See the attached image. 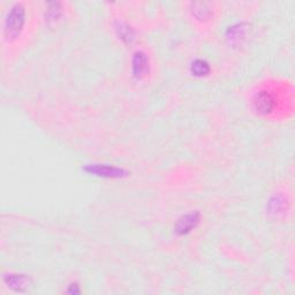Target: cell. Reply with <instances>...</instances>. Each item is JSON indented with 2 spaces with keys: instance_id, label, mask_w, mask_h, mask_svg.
Masks as SVG:
<instances>
[{
  "instance_id": "cell-1",
  "label": "cell",
  "mask_w": 295,
  "mask_h": 295,
  "mask_svg": "<svg viewBox=\"0 0 295 295\" xmlns=\"http://www.w3.org/2000/svg\"><path fill=\"white\" fill-rule=\"evenodd\" d=\"M26 11L21 4H15L6 16L5 22V31L8 36H16L25 26Z\"/></svg>"
},
{
  "instance_id": "cell-2",
  "label": "cell",
  "mask_w": 295,
  "mask_h": 295,
  "mask_svg": "<svg viewBox=\"0 0 295 295\" xmlns=\"http://www.w3.org/2000/svg\"><path fill=\"white\" fill-rule=\"evenodd\" d=\"M86 172L89 174L97 175V177L101 178H123L127 177L128 172L126 170L115 167V166H110V165H104V164H92V165H86L85 167Z\"/></svg>"
},
{
  "instance_id": "cell-3",
  "label": "cell",
  "mask_w": 295,
  "mask_h": 295,
  "mask_svg": "<svg viewBox=\"0 0 295 295\" xmlns=\"http://www.w3.org/2000/svg\"><path fill=\"white\" fill-rule=\"evenodd\" d=\"M201 217L198 212H191V214L183 215L181 218H179L174 226V230L178 235H186L191 233L193 229L197 227L200 224Z\"/></svg>"
},
{
  "instance_id": "cell-4",
  "label": "cell",
  "mask_w": 295,
  "mask_h": 295,
  "mask_svg": "<svg viewBox=\"0 0 295 295\" xmlns=\"http://www.w3.org/2000/svg\"><path fill=\"white\" fill-rule=\"evenodd\" d=\"M276 100L270 92L267 91H261L255 96L254 98V108H255L256 112L260 114H269L275 110Z\"/></svg>"
},
{
  "instance_id": "cell-5",
  "label": "cell",
  "mask_w": 295,
  "mask_h": 295,
  "mask_svg": "<svg viewBox=\"0 0 295 295\" xmlns=\"http://www.w3.org/2000/svg\"><path fill=\"white\" fill-rule=\"evenodd\" d=\"M4 281L9 288L15 292H25L31 285L30 278L25 275H6L4 276Z\"/></svg>"
},
{
  "instance_id": "cell-6",
  "label": "cell",
  "mask_w": 295,
  "mask_h": 295,
  "mask_svg": "<svg viewBox=\"0 0 295 295\" xmlns=\"http://www.w3.org/2000/svg\"><path fill=\"white\" fill-rule=\"evenodd\" d=\"M149 72V58L144 52L134 53L133 57V75L136 78H142Z\"/></svg>"
},
{
  "instance_id": "cell-7",
  "label": "cell",
  "mask_w": 295,
  "mask_h": 295,
  "mask_svg": "<svg viewBox=\"0 0 295 295\" xmlns=\"http://www.w3.org/2000/svg\"><path fill=\"white\" fill-rule=\"evenodd\" d=\"M114 30L117 32L119 38L124 43H132L133 39L135 38V32H134L133 28L123 21H115Z\"/></svg>"
},
{
  "instance_id": "cell-8",
  "label": "cell",
  "mask_w": 295,
  "mask_h": 295,
  "mask_svg": "<svg viewBox=\"0 0 295 295\" xmlns=\"http://www.w3.org/2000/svg\"><path fill=\"white\" fill-rule=\"evenodd\" d=\"M191 12L193 15L197 18V20H201V21L209 20L212 14L210 5L207 3H203V2L192 3Z\"/></svg>"
},
{
  "instance_id": "cell-9",
  "label": "cell",
  "mask_w": 295,
  "mask_h": 295,
  "mask_svg": "<svg viewBox=\"0 0 295 295\" xmlns=\"http://www.w3.org/2000/svg\"><path fill=\"white\" fill-rule=\"evenodd\" d=\"M248 25L247 23H238V25H234L232 27H229L226 32V36L230 41H239L243 39L246 37L248 32Z\"/></svg>"
},
{
  "instance_id": "cell-10",
  "label": "cell",
  "mask_w": 295,
  "mask_h": 295,
  "mask_svg": "<svg viewBox=\"0 0 295 295\" xmlns=\"http://www.w3.org/2000/svg\"><path fill=\"white\" fill-rule=\"evenodd\" d=\"M191 71L193 73V75L195 76H205L210 73V66L205 60L196 59L194 60L192 64Z\"/></svg>"
},
{
  "instance_id": "cell-11",
  "label": "cell",
  "mask_w": 295,
  "mask_h": 295,
  "mask_svg": "<svg viewBox=\"0 0 295 295\" xmlns=\"http://www.w3.org/2000/svg\"><path fill=\"white\" fill-rule=\"evenodd\" d=\"M61 14V7H60L59 3H51L49 5L48 12L45 14V17L48 21H54L60 16Z\"/></svg>"
},
{
  "instance_id": "cell-12",
  "label": "cell",
  "mask_w": 295,
  "mask_h": 295,
  "mask_svg": "<svg viewBox=\"0 0 295 295\" xmlns=\"http://www.w3.org/2000/svg\"><path fill=\"white\" fill-rule=\"evenodd\" d=\"M269 205H270V211L272 212V214H279V212L284 209L285 200L281 196H275L271 198Z\"/></svg>"
},
{
  "instance_id": "cell-13",
  "label": "cell",
  "mask_w": 295,
  "mask_h": 295,
  "mask_svg": "<svg viewBox=\"0 0 295 295\" xmlns=\"http://www.w3.org/2000/svg\"><path fill=\"white\" fill-rule=\"evenodd\" d=\"M77 287H78V286H77L76 284H75V285H72V286H71V288L68 289V293H72V294H78V293L81 292V290L78 289Z\"/></svg>"
}]
</instances>
